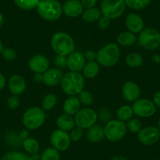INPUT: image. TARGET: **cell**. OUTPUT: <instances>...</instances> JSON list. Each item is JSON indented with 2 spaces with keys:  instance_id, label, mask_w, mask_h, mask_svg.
<instances>
[{
  "instance_id": "6da1fadb",
  "label": "cell",
  "mask_w": 160,
  "mask_h": 160,
  "mask_svg": "<svg viewBox=\"0 0 160 160\" xmlns=\"http://www.w3.org/2000/svg\"><path fill=\"white\" fill-rule=\"evenodd\" d=\"M85 78L80 72H69L64 74L61 82V89L69 96H76L84 88Z\"/></svg>"
},
{
  "instance_id": "7a4b0ae2",
  "label": "cell",
  "mask_w": 160,
  "mask_h": 160,
  "mask_svg": "<svg viewBox=\"0 0 160 160\" xmlns=\"http://www.w3.org/2000/svg\"><path fill=\"white\" fill-rule=\"evenodd\" d=\"M51 47L58 55L68 57L75 51V41L66 32H58L51 38Z\"/></svg>"
},
{
  "instance_id": "3957f363",
  "label": "cell",
  "mask_w": 160,
  "mask_h": 160,
  "mask_svg": "<svg viewBox=\"0 0 160 160\" xmlns=\"http://www.w3.org/2000/svg\"><path fill=\"white\" fill-rule=\"evenodd\" d=\"M36 10L40 18L47 21H57L63 13L62 6L58 0H40Z\"/></svg>"
},
{
  "instance_id": "277c9868",
  "label": "cell",
  "mask_w": 160,
  "mask_h": 160,
  "mask_svg": "<svg viewBox=\"0 0 160 160\" xmlns=\"http://www.w3.org/2000/svg\"><path fill=\"white\" fill-rule=\"evenodd\" d=\"M120 50L118 44L115 42H110L101 48L97 53L96 61L105 68L112 67L119 60Z\"/></svg>"
},
{
  "instance_id": "5b68a950",
  "label": "cell",
  "mask_w": 160,
  "mask_h": 160,
  "mask_svg": "<svg viewBox=\"0 0 160 160\" xmlns=\"http://www.w3.org/2000/svg\"><path fill=\"white\" fill-rule=\"evenodd\" d=\"M46 113L42 108L32 107L27 109L23 115V124L28 130H35L43 125Z\"/></svg>"
},
{
  "instance_id": "8992f818",
  "label": "cell",
  "mask_w": 160,
  "mask_h": 160,
  "mask_svg": "<svg viewBox=\"0 0 160 160\" xmlns=\"http://www.w3.org/2000/svg\"><path fill=\"white\" fill-rule=\"evenodd\" d=\"M138 42L144 50H156L160 47V32L153 28L143 29L138 37Z\"/></svg>"
},
{
  "instance_id": "52a82bcc",
  "label": "cell",
  "mask_w": 160,
  "mask_h": 160,
  "mask_svg": "<svg viewBox=\"0 0 160 160\" xmlns=\"http://www.w3.org/2000/svg\"><path fill=\"white\" fill-rule=\"evenodd\" d=\"M104 130V137L112 142H116L122 140L127 132V125L124 122L118 119L109 120L105 124Z\"/></svg>"
},
{
  "instance_id": "ba28073f",
  "label": "cell",
  "mask_w": 160,
  "mask_h": 160,
  "mask_svg": "<svg viewBox=\"0 0 160 160\" xmlns=\"http://www.w3.org/2000/svg\"><path fill=\"white\" fill-rule=\"evenodd\" d=\"M124 0H103L101 4V11L103 16L113 20L120 18L126 10Z\"/></svg>"
},
{
  "instance_id": "9c48e42d",
  "label": "cell",
  "mask_w": 160,
  "mask_h": 160,
  "mask_svg": "<svg viewBox=\"0 0 160 160\" xmlns=\"http://www.w3.org/2000/svg\"><path fill=\"white\" fill-rule=\"evenodd\" d=\"M98 115L93 109L90 108H81L75 115V126L82 130H87L96 124Z\"/></svg>"
},
{
  "instance_id": "30bf717a",
  "label": "cell",
  "mask_w": 160,
  "mask_h": 160,
  "mask_svg": "<svg viewBox=\"0 0 160 160\" xmlns=\"http://www.w3.org/2000/svg\"><path fill=\"white\" fill-rule=\"evenodd\" d=\"M134 115L141 118H150L156 112V106L153 101L148 98H139L132 106Z\"/></svg>"
},
{
  "instance_id": "8fae6325",
  "label": "cell",
  "mask_w": 160,
  "mask_h": 160,
  "mask_svg": "<svg viewBox=\"0 0 160 160\" xmlns=\"http://www.w3.org/2000/svg\"><path fill=\"white\" fill-rule=\"evenodd\" d=\"M71 138L68 132L61 130H56L50 135V143L52 147L59 152H64L70 147Z\"/></svg>"
},
{
  "instance_id": "7c38bea8",
  "label": "cell",
  "mask_w": 160,
  "mask_h": 160,
  "mask_svg": "<svg viewBox=\"0 0 160 160\" xmlns=\"http://www.w3.org/2000/svg\"><path fill=\"white\" fill-rule=\"evenodd\" d=\"M160 131L156 127H146L141 129L138 133V138L144 145H152L158 141Z\"/></svg>"
},
{
  "instance_id": "4fadbf2b",
  "label": "cell",
  "mask_w": 160,
  "mask_h": 160,
  "mask_svg": "<svg viewBox=\"0 0 160 160\" xmlns=\"http://www.w3.org/2000/svg\"><path fill=\"white\" fill-rule=\"evenodd\" d=\"M28 65L29 69L34 73H44L49 69L50 61L44 55L36 54L29 59Z\"/></svg>"
},
{
  "instance_id": "5bb4252c",
  "label": "cell",
  "mask_w": 160,
  "mask_h": 160,
  "mask_svg": "<svg viewBox=\"0 0 160 160\" xmlns=\"http://www.w3.org/2000/svg\"><path fill=\"white\" fill-rule=\"evenodd\" d=\"M87 64L83 53L78 51H74L68 56V68L70 72H80L83 70Z\"/></svg>"
},
{
  "instance_id": "9a60e30c",
  "label": "cell",
  "mask_w": 160,
  "mask_h": 160,
  "mask_svg": "<svg viewBox=\"0 0 160 160\" xmlns=\"http://www.w3.org/2000/svg\"><path fill=\"white\" fill-rule=\"evenodd\" d=\"M64 73L62 70L58 68H49L43 73L42 82L47 87H55L61 83Z\"/></svg>"
},
{
  "instance_id": "2e32d148",
  "label": "cell",
  "mask_w": 160,
  "mask_h": 160,
  "mask_svg": "<svg viewBox=\"0 0 160 160\" xmlns=\"http://www.w3.org/2000/svg\"><path fill=\"white\" fill-rule=\"evenodd\" d=\"M122 94L126 101L133 103L140 98L141 90L138 84L131 81H128L122 86Z\"/></svg>"
},
{
  "instance_id": "e0dca14e",
  "label": "cell",
  "mask_w": 160,
  "mask_h": 160,
  "mask_svg": "<svg viewBox=\"0 0 160 160\" xmlns=\"http://www.w3.org/2000/svg\"><path fill=\"white\" fill-rule=\"evenodd\" d=\"M126 27L129 32L133 34L140 33L144 29V21L140 15L135 13L127 15L125 20Z\"/></svg>"
},
{
  "instance_id": "ac0fdd59",
  "label": "cell",
  "mask_w": 160,
  "mask_h": 160,
  "mask_svg": "<svg viewBox=\"0 0 160 160\" xmlns=\"http://www.w3.org/2000/svg\"><path fill=\"white\" fill-rule=\"evenodd\" d=\"M63 13L68 18H77L83 12V6L79 0H68L62 7Z\"/></svg>"
},
{
  "instance_id": "d6986e66",
  "label": "cell",
  "mask_w": 160,
  "mask_h": 160,
  "mask_svg": "<svg viewBox=\"0 0 160 160\" xmlns=\"http://www.w3.org/2000/svg\"><path fill=\"white\" fill-rule=\"evenodd\" d=\"M8 87L12 94L19 96L24 93L26 90L25 80L21 75H12L8 80Z\"/></svg>"
},
{
  "instance_id": "ffe728a7",
  "label": "cell",
  "mask_w": 160,
  "mask_h": 160,
  "mask_svg": "<svg viewBox=\"0 0 160 160\" xmlns=\"http://www.w3.org/2000/svg\"><path fill=\"white\" fill-rule=\"evenodd\" d=\"M80 106H81V103L78 98L75 96H70L64 101V104H63V111L64 114L72 116V115H75L81 109Z\"/></svg>"
},
{
  "instance_id": "44dd1931",
  "label": "cell",
  "mask_w": 160,
  "mask_h": 160,
  "mask_svg": "<svg viewBox=\"0 0 160 160\" xmlns=\"http://www.w3.org/2000/svg\"><path fill=\"white\" fill-rule=\"evenodd\" d=\"M87 140L91 143H98L104 139V127H101V125L94 124L87 129V133H86Z\"/></svg>"
},
{
  "instance_id": "7402d4cb",
  "label": "cell",
  "mask_w": 160,
  "mask_h": 160,
  "mask_svg": "<svg viewBox=\"0 0 160 160\" xmlns=\"http://www.w3.org/2000/svg\"><path fill=\"white\" fill-rule=\"evenodd\" d=\"M56 124L59 130H64L65 132L71 131L72 129L75 127L74 118H72V116H71V115H66V114L59 115L57 118Z\"/></svg>"
},
{
  "instance_id": "603a6c76",
  "label": "cell",
  "mask_w": 160,
  "mask_h": 160,
  "mask_svg": "<svg viewBox=\"0 0 160 160\" xmlns=\"http://www.w3.org/2000/svg\"><path fill=\"white\" fill-rule=\"evenodd\" d=\"M116 41L118 45L122 47H130L135 44L138 41V37L136 34H133L132 32L127 31V32H122L117 36Z\"/></svg>"
},
{
  "instance_id": "cb8c5ba5",
  "label": "cell",
  "mask_w": 160,
  "mask_h": 160,
  "mask_svg": "<svg viewBox=\"0 0 160 160\" xmlns=\"http://www.w3.org/2000/svg\"><path fill=\"white\" fill-rule=\"evenodd\" d=\"M40 156L31 155L20 151H10L2 157L1 160H37Z\"/></svg>"
},
{
  "instance_id": "d4e9b609",
  "label": "cell",
  "mask_w": 160,
  "mask_h": 160,
  "mask_svg": "<svg viewBox=\"0 0 160 160\" xmlns=\"http://www.w3.org/2000/svg\"><path fill=\"white\" fill-rule=\"evenodd\" d=\"M22 146L24 148V151L27 152L28 155H37L39 152L40 145L39 143L37 140L29 137L27 139L24 140L22 142Z\"/></svg>"
},
{
  "instance_id": "484cf974",
  "label": "cell",
  "mask_w": 160,
  "mask_h": 160,
  "mask_svg": "<svg viewBox=\"0 0 160 160\" xmlns=\"http://www.w3.org/2000/svg\"><path fill=\"white\" fill-rule=\"evenodd\" d=\"M101 11L98 9L93 7V8L86 9L82 13V18L83 21L88 23L98 22V20L101 18Z\"/></svg>"
},
{
  "instance_id": "4316f807",
  "label": "cell",
  "mask_w": 160,
  "mask_h": 160,
  "mask_svg": "<svg viewBox=\"0 0 160 160\" xmlns=\"http://www.w3.org/2000/svg\"><path fill=\"white\" fill-rule=\"evenodd\" d=\"M83 76L87 78H93L99 74L100 64L95 61H90L83 68Z\"/></svg>"
},
{
  "instance_id": "83f0119b",
  "label": "cell",
  "mask_w": 160,
  "mask_h": 160,
  "mask_svg": "<svg viewBox=\"0 0 160 160\" xmlns=\"http://www.w3.org/2000/svg\"><path fill=\"white\" fill-rule=\"evenodd\" d=\"M144 63V58L138 53H130L126 58V64L130 68H137L141 67Z\"/></svg>"
},
{
  "instance_id": "f1b7e54d",
  "label": "cell",
  "mask_w": 160,
  "mask_h": 160,
  "mask_svg": "<svg viewBox=\"0 0 160 160\" xmlns=\"http://www.w3.org/2000/svg\"><path fill=\"white\" fill-rule=\"evenodd\" d=\"M133 115V108L130 105H122L116 111V116L118 120L125 122L132 118Z\"/></svg>"
},
{
  "instance_id": "f546056e",
  "label": "cell",
  "mask_w": 160,
  "mask_h": 160,
  "mask_svg": "<svg viewBox=\"0 0 160 160\" xmlns=\"http://www.w3.org/2000/svg\"><path fill=\"white\" fill-rule=\"evenodd\" d=\"M39 1L40 0H13L17 7L26 11L36 8Z\"/></svg>"
},
{
  "instance_id": "4dcf8cb0",
  "label": "cell",
  "mask_w": 160,
  "mask_h": 160,
  "mask_svg": "<svg viewBox=\"0 0 160 160\" xmlns=\"http://www.w3.org/2000/svg\"><path fill=\"white\" fill-rule=\"evenodd\" d=\"M60 152L54 148L50 147L46 148L40 155V160H60Z\"/></svg>"
},
{
  "instance_id": "1f68e13d",
  "label": "cell",
  "mask_w": 160,
  "mask_h": 160,
  "mask_svg": "<svg viewBox=\"0 0 160 160\" xmlns=\"http://www.w3.org/2000/svg\"><path fill=\"white\" fill-rule=\"evenodd\" d=\"M58 103V98L53 93L46 95L42 101V108L44 111H50L53 109Z\"/></svg>"
},
{
  "instance_id": "d6a6232c",
  "label": "cell",
  "mask_w": 160,
  "mask_h": 160,
  "mask_svg": "<svg viewBox=\"0 0 160 160\" xmlns=\"http://www.w3.org/2000/svg\"><path fill=\"white\" fill-rule=\"evenodd\" d=\"M127 7L132 10H142L147 7L152 0H124Z\"/></svg>"
},
{
  "instance_id": "836d02e7",
  "label": "cell",
  "mask_w": 160,
  "mask_h": 160,
  "mask_svg": "<svg viewBox=\"0 0 160 160\" xmlns=\"http://www.w3.org/2000/svg\"><path fill=\"white\" fill-rule=\"evenodd\" d=\"M78 98L79 100L80 103L82 105L85 106H90L93 104V97L92 93L88 90H82L80 92L79 94L78 95Z\"/></svg>"
},
{
  "instance_id": "e575fe53",
  "label": "cell",
  "mask_w": 160,
  "mask_h": 160,
  "mask_svg": "<svg viewBox=\"0 0 160 160\" xmlns=\"http://www.w3.org/2000/svg\"><path fill=\"white\" fill-rule=\"evenodd\" d=\"M127 130H130L131 133H138L142 129V125L138 118H130L127 122Z\"/></svg>"
},
{
  "instance_id": "d590c367",
  "label": "cell",
  "mask_w": 160,
  "mask_h": 160,
  "mask_svg": "<svg viewBox=\"0 0 160 160\" xmlns=\"http://www.w3.org/2000/svg\"><path fill=\"white\" fill-rule=\"evenodd\" d=\"M1 54H2L3 59L7 61H13L17 58V53L15 50L12 48H10V47L4 48Z\"/></svg>"
},
{
  "instance_id": "8d00e7d4",
  "label": "cell",
  "mask_w": 160,
  "mask_h": 160,
  "mask_svg": "<svg viewBox=\"0 0 160 160\" xmlns=\"http://www.w3.org/2000/svg\"><path fill=\"white\" fill-rule=\"evenodd\" d=\"M70 132L71 133L69 134V136H70L71 141L77 142V141H80V140L82 139L83 133H82V130L81 128L76 127L74 129H72Z\"/></svg>"
},
{
  "instance_id": "74e56055",
  "label": "cell",
  "mask_w": 160,
  "mask_h": 160,
  "mask_svg": "<svg viewBox=\"0 0 160 160\" xmlns=\"http://www.w3.org/2000/svg\"><path fill=\"white\" fill-rule=\"evenodd\" d=\"M54 64L60 69L65 68L68 67V57L57 55L54 58Z\"/></svg>"
},
{
  "instance_id": "f35d334b",
  "label": "cell",
  "mask_w": 160,
  "mask_h": 160,
  "mask_svg": "<svg viewBox=\"0 0 160 160\" xmlns=\"http://www.w3.org/2000/svg\"><path fill=\"white\" fill-rule=\"evenodd\" d=\"M20 104V100L18 98V96L16 95H12L7 100V106L11 110H14V109L18 108L19 107Z\"/></svg>"
},
{
  "instance_id": "ab89813d",
  "label": "cell",
  "mask_w": 160,
  "mask_h": 160,
  "mask_svg": "<svg viewBox=\"0 0 160 160\" xmlns=\"http://www.w3.org/2000/svg\"><path fill=\"white\" fill-rule=\"evenodd\" d=\"M109 24H110V19L104 16L101 17L98 21V26L101 30H105L106 28H108Z\"/></svg>"
},
{
  "instance_id": "60d3db41",
  "label": "cell",
  "mask_w": 160,
  "mask_h": 160,
  "mask_svg": "<svg viewBox=\"0 0 160 160\" xmlns=\"http://www.w3.org/2000/svg\"><path fill=\"white\" fill-rule=\"evenodd\" d=\"M84 57H85L86 61H88V62H90V61H95L97 59V53L92 50H87L84 53Z\"/></svg>"
},
{
  "instance_id": "b9f144b4",
  "label": "cell",
  "mask_w": 160,
  "mask_h": 160,
  "mask_svg": "<svg viewBox=\"0 0 160 160\" xmlns=\"http://www.w3.org/2000/svg\"><path fill=\"white\" fill-rule=\"evenodd\" d=\"M81 2L85 8H93L98 3V0H81Z\"/></svg>"
},
{
  "instance_id": "7bdbcfd3",
  "label": "cell",
  "mask_w": 160,
  "mask_h": 160,
  "mask_svg": "<svg viewBox=\"0 0 160 160\" xmlns=\"http://www.w3.org/2000/svg\"><path fill=\"white\" fill-rule=\"evenodd\" d=\"M100 117H101V120L104 121V122H105V121L108 122L109 120H110L109 119V118H110V113H109V111L105 108L101 109V112H100Z\"/></svg>"
},
{
  "instance_id": "ee69618b",
  "label": "cell",
  "mask_w": 160,
  "mask_h": 160,
  "mask_svg": "<svg viewBox=\"0 0 160 160\" xmlns=\"http://www.w3.org/2000/svg\"><path fill=\"white\" fill-rule=\"evenodd\" d=\"M153 102L155 104L156 108L158 107L160 108V90L157 91L153 96Z\"/></svg>"
},
{
  "instance_id": "f6af8a7d",
  "label": "cell",
  "mask_w": 160,
  "mask_h": 160,
  "mask_svg": "<svg viewBox=\"0 0 160 160\" xmlns=\"http://www.w3.org/2000/svg\"><path fill=\"white\" fill-rule=\"evenodd\" d=\"M33 80L35 82H42L43 80V73H35L33 75Z\"/></svg>"
},
{
  "instance_id": "bcb514c9",
  "label": "cell",
  "mask_w": 160,
  "mask_h": 160,
  "mask_svg": "<svg viewBox=\"0 0 160 160\" xmlns=\"http://www.w3.org/2000/svg\"><path fill=\"white\" fill-rule=\"evenodd\" d=\"M6 85H7L6 77L2 73H0V90H2V89L5 88Z\"/></svg>"
},
{
  "instance_id": "7dc6e473",
  "label": "cell",
  "mask_w": 160,
  "mask_h": 160,
  "mask_svg": "<svg viewBox=\"0 0 160 160\" xmlns=\"http://www.w3.org/2000/svg\"><path fill=\"white\" fill-rule=\"evenodd\" d=\"M19 136L20 138H21V139L22 140V141H24V140L27 139V138H29V131L28 130H21V133H19Z\"/></svg>"
},
{
  "instance_id": "c3c4849f",
  "label": "cell",
  "mask_w": 160,
  "mask_h": 160,
  "mask_svg": "<svg viewBox=\"0 0 160 160\" xmlns=\"http://www.w3.org/2000/svg\"><path fill=\"white\" fill-rule=\"evenodd\" d=\"M152 60L154 63H155V64H159L160 63V56L158 54L153 55L152 58Z\"/></svg>"
},
{
  "instance_id": "681fc988",
  "label": "cell",
  "mask_w": 160,
  "mask_h": 160,
  "mask_svg": "<svg viewBox=\"0 0 160 160\" xmlns=\"http://www.w3.org/2000/svg\"><path fill=\"white\" fill-rule=\"evenodd\" d=\"M110 160H127L125 157L121 156V155H115V156L112 157V158H110Z\"/></svg>"
},
{
  "instance_id": "f907efd6",
  "label": "cell",
  "mask_w": 160,
  "mask_h": 160,
  "mask_svg": "<svg viewBox=\"0 0 160 160\" xmlns=\"http://www.w3.org/2000/svg\"><path fill=\"white\" fill-rule=\"evenodd\" d=\"M3 22H4L3 14H2V13L0 12V28L2 26V24H3Z\"/></svg>"
},
{
  "instance_id": "816d5d0a",
  "label": "cell",
  "mask_w": 160,
  "mask_h": 160,
  "mask_svg": "<svg viewBox=\"0 0 160 160\" xmlns=\"http://www.w3.org/2000/svg\"><path fill=\"white\" fill-rule=\"evenodd\" d=\"M3 49H4V47H3V44H2V41H1V40H0V53H2V50H3Z\"/></svg>"
},
{
  "instance_id": "f5cc1de1",
  "label": "cell",
  "mask_w": 160,
  "mask_h": 160,
  "mask_svg": "<svg viewBox=\"0 0 160 160\" xmlns=\"http://www.w3.org/2000/svg\"><path fill=\"white\" fill-rule=\"evenodd\" d=\"M158 130H159V131H160V118H159V120H158Z\"/></svg>"
},
{
  "instance_id": "db71d44e",
  "label": "cell",
  "mask_w": 160,
  "mask_h": 160,
  "mask_svg": "<svg viewBox=\"0 0 160 160\" xmlns=\"http://www.w3.org/2000/svg\"><path fill=\"white\" fill-rule=\"evenodd\" d=\"M0 118H1V112H0Z\"/></svg>"
},
{
  "instance_id": "11a10c76",
  "label": "cell",
  "mask_w": 160,
  "mask_h": 160,
  "mask_svg": "<svg viewBox=\"0 0 160 160\" xmlns=\"http://www.w3.org/2000/svg\"><path fill=\"white\" fill-rule=\"evenodd\" d=\"M156 160H160V159H156Z\"/></svg>"
}]
</instances>
